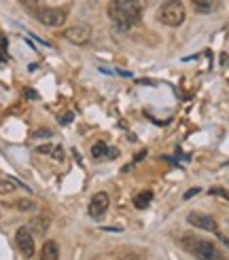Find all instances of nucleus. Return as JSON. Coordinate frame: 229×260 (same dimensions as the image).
<instances>
[{"mask_svg": "<svg viewBox=\"0 0 229 260\" xmlns=\"http://www.w3.org/2000/svg\"><path fill=\"white\" fill-rule=\"evenodd\" d=\"M47 136H49V132H38L34 138H47Z\"/></svg>", "mask_w": 229, "mask_h": 260, "instance_id": "23", "label": "nucleus"}, {"mask_svg": "<svg viewBox=\"0 0 229 260\" xmlns=\"http://www.w3.org/2000/svg\"><path fill=\"white\" fill-rule=\"evenodd\" d=\"M181 245L197 260H219L221 258V250L208 239H199L195 235H183L181 237Z\"/></svg>", "mask_w": 229, "mask_h": 260, "instance_id": "2", "label": "nucleus"}, {"mask_svg": "<svg viewBox=\"0 0 229 260\" xmlns=\"http://www.w3.org/2000/svg\"><path fill=\"white\" fill-rule=\"evenodd\" d=\"M15 243H17V250L21 252V256H25V258L34 256V237H32V231L28 226H19L17 229Z\"/></svg>", "mask_w": 229, "mask_h": 260, "instance_id": "5", "label": "nucleus"}, {"mask_svg": "<svg viewBox=\"0 0 229 260\" xmlns=\"http://www.w3.org/2000/svg\"><path fill=\"white\" fill-rule=\"evenodd\" d=\"M189 224H193L195 229H202V231H210V233H216L219 231V224H216V220L208 214H202V212H191L187 216Z\"/></svg>", "mask_w": 229, "mask_h": 260, "instance_id": "7", "label": "nucleus"}, {"mask_svg": "<svg viewBox=\"0 0 229 260\" xmlns=\"http://www.w3.org/2000/svg\"><path fill=\"white\" fill-rule=\"evenodd\" d=\"M17 3L25 9H30V11H36V7H38V0H17Z\"/></svg>", "mask_w": 229, "mask_h": 260, "instance_id": "16", "label": "nucleus"}, {"mask_svg": "<svg viewBox=\"0 0 229 260\" xmlns=\"http://www.w3.org/2000/svg\"><path fill=\"white\" fill-rule=\"evenodd\" d=\"M15 207H17V210H21V212H32L34 210V203L30 199H19L15 203Z\"/></svg>", "mask_w": 229, "mask_h": 260, "instance_id": "15", "label": "nucleus"}, {"mask_svg": "<svg viewBox=\"0 0 229 260\" xmlns=\"http://www.w3.org/2000/svg\"><path fill=\"white\" fill-rule=\"evenodd\" d=\"M219 239H221V241H223V243H225V245H227V248H229V239H227V237H225V235H219Z\"/></svg>", "mask_w": 229, "mask_h": 260, "instance_id": "24", "label": "nucleus"}, {"mask_svg": "<svg viewBox=\"0 0 229 260\" xmlns=\"http://www.w3.org/2000/svg\"><path fill=\"white\" fill-rule=\"evenodd\" d=\"M210 194H219V197H223V199H229V192L223 190V188H210Z\"/></svg>", "mask_w": 229, "mask_h": 260, "instance_id": "18", "label": "nucleus"}, {"mask_svg": "<svg viewBox=\"0 0 229 260\" xmlns=\"http://www.w3.org/2000/svg\"><path fill=\"white\" fill-rule=\"evenodd\" d=\"M64 38L70 41L72 45H85V43H89V38H92V28L85 23L70 25V28L64 30Z\"/></svg>", "mask_w": 229, "mask_h": 260, "instance_id": "6", "label": "nucleus"}, {"mask_svg": "<svg viewBox=\"0 0 229 260\" xmlns=\"http://www.w3.org/2000/svg\"><path fill=\"white\" fill-rule=\"evenodd\" d=\"M41 260H60V245L55 241H47L41 250Z\"/></svg>", "mask_w": 229, "mask_h": 260, "instance_id": "9", "label": "nucleus"}, {"mask_svg": "<svg viewBox=\"0 0 229 260\" xmlns=\"http://www.w3.org/2000/svg\"><path fill=\"white\" fill-rule=\"evenodd\" d=\"M108 205H110V197L106 192H96L92 201H89V207H87V212L92 218H100L102 214H104L108 210Z\"/></svg>", "mask_w": 229, "mask_h": 260, "instance_id": "8", "label": "nucleus"}, {"mask_svg": "<svg viewBox=\"0 0 229 260\" xmlns=\"http://www.w3.org/2000/svg\"><path fill=\"white\" fill-rule=\"evenodd\" d=\"M36 17L43 25H49V28H60V25L66 21V9H60V7H47L36 11Z\"/></svg>", "mask_w": 229, "mask_h": 260, "instance_id": "4", "label": "nucleus"}, {"mask_svg": "<svg viewBox=\"0 0 229 260\" xmlns=\"http://www.w3.org/2000/svg\"><path fill=\"white\" fill-rule=\"evenodd\" d=\"M151 201H153V192L151 190H142V192H138L134 197V205L138 207V210H145V207H149Z\"/></svg>", "mask_w": 229, "mask_h": 260, "instance_id": "12", "label": "nucleus"}, {"mask_svg": "<svg viewBox=\"0 0 229 260\" xmlns=\"http://www.w3.org/2000/svg\"><path fill=\"white\" fill-rule=\"evenodd\" d=\"M60 123H62V125H68V123H72V112L62 114V116H60Z\"/></svg>", "mask_w": 229, "mask_h": 260, "instance_id": "19", "label": "nucleus"}, {"mask_svg": "<svg viewBox=\"0 0 229 260\" xmlns=\"http://www.w3.org/2000/svg\"><path fill=\"white\" fill-rule=\"evenodd\" d=\"M197 192H199V188H191V190H187V192H185V199H191V197H195Z\"/></svg>", "mask_w": 229, "mask_h": 260, "instance_id": "21", "label": "nucleus"}, {"mask_svg": "<svg viewBox=\"0 0 229 260\" xmlns=\"http://www.w3.org/2000/svg\"><path fill=\"white\" fill-rule=\"evenodd\" d=\"M157 17L163 25H168V28H178L187 17L185 5L181 3V0H165V3L159 7Z\"/></svg>", "mask_w": 229, "mask_h": 260, "instance_id": "3", "label": "nucleus"}, {"mask_svg": "<svg viewBox=\"0 0 229 260\" xmlns=\"http://www.w3.org/2000/svg\"><path fill=\"white\" fill-rule=\"evenodd\" d=\"M53 159H58V161L64 159V148H62V146H55V148H53Z\"/></svg>", "mask_w": 229, "mask_h": 260, "instance_id": "20", "label": "nucleus"}, {"mask_svg": "<svg viewBox=\"0 0 229 260\" xmlns=\"http://www.w3.org/2000/svg\"><path fill=\"white\" fill-rule=\"evenodd\" d=\"M15 186H21L15 180H0V194H9L15 190Z\"/></svg>", "mask_w": 229, "mask_h": 260, "instance_id": "14", "label": "nucleus"}, {"mask_svg": "<svg viewBox=\"0 0 229 260\" xmlns=\"http://www.w3.org/2000/svg\"><path fill=\"white\" fill-rule=\"evenodd\" d=\"M51 150H53V146H51V144H47V146H41V148H38V152H41V154H49Z\"/></svg>", "mask_w": 229, "mask_h": 260, "instance_id": "22", "label": "nucleus"}, {"mask_svg": "<svg viewBox=\"0 0 229 260\" xmlns=\"http://www.w3.org/2000/svg\"><path fill=\"white\" fill-rule=\"evenodd\" d=\"M5 53H7V38L5 34H0V57H5Z\"/></svg>", "mask_w": 229, "mask_h": 260, "instance_id": "17", "label": "nucleus"}, {"mask_svg": "<svg viewBox=\"0 0 229 260\" xmlns=\"http://www.w3.org/2000/svg\"><path fill=\"white\" fill-rule=\"evenodd\" d=\"M191 5L197 13L206 15V13H212L216 9V0H191Z\"/></svg>", "mask_w": 229, "mask_h": 260, "instance_id": "10", "label": "nucleus"}, {"mask_svg": "<svg viewBox=\"0 0 229 260\" xmlns=\"http://www.w3.org/2000/svg\"><path fill=\"white\" fill-rule=\"evenodd\" d=\"M49 229V220L47 218H34L32 220V233H36V235H43V233H47Z\"/></svg>", "mask_w": 229, "mask_h": 260, "instance_id": "13", "label": "nucleus"}, {"mask_svg": "<svg viewBox=\"0 0 229 260\" xmlns=\"http://www.w3.org/2000/svg\"><path fill=\"white\" fill-rule=\"evenodd\" d=\"M145 5H147V0H110L108 17L117 23L119 28L127 30L140 21Z\"/></svg>", "mask_w": 229, "mask_h": 260, "instance_id": "1", "label": "nucleus"}, {"mask_svg": "<svg viewBox=\"0 0 229 260\" xmlns=\"http://www.w3.org/2000/svg\"><path fill=\"white\" fill-rule=\"evenodd\" d=\"M108 152H110V146H106L104 142H98L92 148V157L96 161H104V159H108Z\"/></svg>", "mask_w": 229, "mask_h": 260, "instance_id": "11", "label": "nucleus"}]
</instances>
